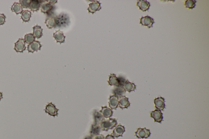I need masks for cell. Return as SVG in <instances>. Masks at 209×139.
Here are the masks:
<instances>
[{
	"label": "cell",
	"mask_w": 209,
	"mask_h": 139,
	"mask_svg": "<svg viewBox=\"0 0 209 139\" xmlns=\"http://www.w3.org/2000/svg\"><path fill=\"white\" fill-rule=\"evenodd\" d=\"M56 27L63 28L68 25L69 23V17L68 15L62 14L54 17Z\"/></svg>",
	"instance_id": "cell-1"
},
{
	"label": "cell",
	"mask_w": 209,
	"mask_h": 139,
	"mask_svg": "<svg viewBox=\"0 0 209 139\" xmlns=\"http://www.w3.org/2000/svg\"><path fill=\"white\" fill-rule=\"evenodd\" d=\"M117 122L116 119L109 118L108 120H103L100 124L102 130L104 131H108L112 129L116 126Z\"/></svg>",
	"instance_id": "cell-2"
},
{
	"label": "cell",
	"mask_w": 209,
	"mask_h": 139,
	"mask_svg": "<svg viewBox=\"0 0 209 139\" xmlns=\"http://www.w3.org/2000/svg\"><path fill=\"white\" fill-rule=\"evenodd\" d=\"M41 12L47 14L48 17L52 16L53 5L49 3L48 1H41Z\"/></svg>",
	"instance_id": "cell-3"
},
{
	"label": "cell",
	"mask_w": 209,
	"mask_h": 139,
	"mask_svg": "<svg viewBox=\"0 0 209 139\" xmlns=\"http://www.w3.org/2000/svg\"><path fill=\"white\" fill-rule=\"evenodd\" d=\"M151 135L150 130L147 129L146 128H138L135 132V136L138 138H148Z\"/></svg>",
	"instance_id": "cell-4"
},
{
	"label": "cell",
	"mask_w": 209,
	"mask_h": 139,
	"mask_svg": "<svg viewBox=\"0 0 209 139\" xmlns=\"http://www.w3.org/2000/svg\"><path fill=\"white\" fill-rule=\"evenodd\" d=\"M155 23L153 18L149 16L142 17L140 19V24L142 26H145L148 28H152L153 25Z\"/></svg>",
	"instance_id": "cell-5"
},
{
	"label": "cell",
	"mask_w": 209,
	"mask_h": 139,
	"mask_svg": "<svg viewBox=\"0 0 209 139\" xmlns=\"http://www.w3.org/2000/svg\"><path fill=\"white\" fill-rule=\"evenodd\" d=\"M58 109L56 107L55 105L52 103V102L49 103L46 106L45 111L49 115L55 117L58 115Z\"/></svg>",
	"instance_id": "cell-6"
},
{
	"label": "cell",
	"mask_w": 209,
	"mask_h": 139,
	"mask_svg": "<svg viewBox=\"0 0 209 139\" xmlns=\"http://www.w3.org/2000/svg\"><path fill=\"white\" fill-rule=\"evenodd\" d=\"M14 50L17 52L22 53L26 49V43L23 38H19L15 43Z\"/></svg>",
	"instance_id": "cell-7"
},
{
	"label": "cell",
	"mask_w": 209,
	"mask_h": 139,
	"mask_svg": "<svg viewBox=\"0 0 209 139\" xmlns=\"http://www.w3.org/2000/svg\"><path fill=\"white\" fill-rule=\"evenodd\" d=\"M42 45L40 42L38 41H35L30 44H29L27 46V51L28 52L34 53L40 50Z\"/></svg>",
	"instance_id": "cell-8"
},
{
	"label": "cell",
	"mask_w": 209,
	"mask_h": 139,
	"mask_svg": "<svg viewBox=\"0 0 209 139\" xmlns=\"http://www.w3.org/2000/svg\"><path fill=\"white\" fill-rule=\"evenodd\" d=\"M154 102L157 110L163 111L165 108V99L164 98L161 97L156 98L154 100Z\"/></svg>",
	"instance_id": "cell-9"
},
{
	"label": "cell",
	"mask_w": 209,
	"mask_h": 139,
	"mask_svg": "<svg viewBox=\"0 0 209 139\" xmlns=\"http://www.w3.org/2000/svg\"><path fill=\"white\" fill-rule=\"evenodd\" d=\"M101 4L99 1H93L89 5V7L88 9V12L89 13L94 14L97 11L100 10L101 8Z\"/></svg>",
	"instance_id": "cell-10"
},
{
	"label": "cell",
	"mask_w": 209,
	"mask_h": 139,
	"mask_svg": "<svg viewBox=\"0 0 209 139\" xmlns=\"http://www.w3.org/2000/svg\"><path fill=\"white\" fill-rule=\"evenodd\" d=\"M125 128L121 125H119L116 126L113 130L112 135L114 137H122L123 133L125 132Z\"/></svg>",
	"instance_id": "cell-11"
},
{
	"label": "cell",
	"mask_w": 209,
	"mask_h": 139,
	"mask_svg": "<svg viewBox=\"0 0 209 139\" xmlns=\"http://www.w3.org/2000/svg\"><path fill=\"white\" fill-rule=\"evenodd\" d=\"M163 114L161 111L156 110L152 111L150 114V116L154 119L155 122L161 123L163 120Z\"/></svg>",
	"instance_id": "cell-12"
},
{
	"label": "cell",
	"mask_w": 209,
	"mask_h": 139,
	"mask_svg": "<svg viewBox=\"0 0 209 139\" xmlns=\"http://www.w3.org/2000/svg\"><path fill=\"white\" fill-rule=\"evenodd\" d=\"M136 6L139 7V9L143 12H145L148 10L150 6V2L145 0H139L137 2Z\"/></svg>",
	"instance_id": "cell-13"
},
{
	"label": "cell",
	"mask_w": 209,
	"mask_h": 139,
	"mask_svg": "<svg viewBox=\"0 0 209 139\" xmlns=\"http://www.w3.org/2000/svg\"><path fill=\"white\" fill-rule=\"evenodd\" d=\"M130 104L128 98L125 96H122L119 98V106L121 109H127L130 106Z\"/></svg>",
	"instance_id": "cell-14"
},
{
	"label": "cell",
	"mask_w": 209,
	"mask_h": 139,
	"mask_svg": "<svg viewBox=\"0 0 209 139\" xmlns=\"http://www.w3.org/2000/svg\"><path fill=\"white\" fill-rule=\"evenodd\" d=\"M119 98L115 95H110L109 98V105L111 110H116L119 106Z\"/></svg>",
	"instance_id": "cell-15"
},
{
	"label": "cell",
	"mask_w": 209,
	"mask_h": 139,
	"mask_svg": "<svg viewBox=\"0 0 209 139\" xmlns=\"http://www.w3.org/2000/svg\"><path fill=\"white\" fill-rule=\"evenodd\" d=\"M94 124L100 125L101 123L104 120V118L100 111L94 110L93 113Z\"/></svg>",
	"instance_id": "cell-16"
},
{
	"label": "cell",
	"mask_w": 209,
	"mask_h": 139,
	"mask_svg": "<svg viewBox=\"0 0 209 139\" xmlns=\"http://www.w3.org/2000/svg\"><path fill=\"white\" fill-rule=\"evenodd\" d=\"M53 37L56 40L57 43H59L60 44L64 43L65 41V36L64 35L63 32L58 30L56 31L53 34Z\"/></svg>",
	"instance_id": "cell-17"
},
{
	"label": "cell",
	"mask_w": 209,
	"mask_h": 139,
	"mask_svg": "<svg viewBox=\"0 0 209 139\" xmlns=\"http://www.w3.org/2000/svg\"><path fill=\"white\" fill-rule=\"evenodd\" d=\"M101 127L100 125L97 124H93L92 125L90 131V136L94 137V136L99 135L101 131Z\"/></svg>",
	"instance_id": "cell-18"
},
{
	"label": "cell",
	"mask_w": 209,
	"mask_h": 139,
	"mask_svg": "<svg viewBox=\"0 0 209 139\" xmlns=\"http://www.w3.org/2000/svg\"><path fill=\"white\" fill-rule=\"evenodd\" d=\"M41 1L40 0H31L29 8L33 12H37L41 7Z\"/></svg>",
	"instance_id": "cell-19"
},
{
	"label": "cell",
	"mask_w": 209,
	"mask_h": 139,
	"mask_svg": "<svg viewBox=\"0 0 209 139\" xmlns=\"http://www.w3.org/2000/svg\"><path fill=\"white\" fill-rule=\"evenodd\" d=\"M101 110L100 111L102 114L104 118H109L112 116L113 112L112 110L110 108H109L107 106H102L101 107Z\"/></svg>",
	"instance_id": "cell-20"
},
{
	"label": "cell",
	"mask_w": 209,
	"mask_h": 139,
	"mask_svg": "<svg viewBox=\"0 0 209 139\" xmlns=\"http://www.w3.org/2000/svg\"><path fill=\"white\" fill-rule=\"evenodd\" d=\"M45 24L48 29L56 28V25L54 16L48 17L45 21Z\"/></svg>",
	"instance_id": "cell-21"
},
{
	"label": "cell",
	"mask_w": 209,
	"mask_h": 139,
	"mask_svg": "<svg viewBox=\"0 0 209 139\" xmlns=\"http://www.w3.org/2000/svg\"><path fill=\"white\" fill-rule=\"evenodd\" d=\"M125 92L126 91L124 90L123 87H116L112 90V93L114 95L119 98L124 96Z\"/></svg>",
	"instance_id": "cell-22"
},
{
	"label": "cell",
	"mask_w": 209,
	"mask_h": 139,
	"mask_svg": "<svg viewBox=\"0 0 209 139\" xmlns=\"http://www.w3.org/2000/svg\"><path fill=\"white\" fill-rule=\"evenodd\" d=\"M33 34L35 38H40L43 36V29L38 25L34 26L33 28Z\"/></svg>",
	"instance_id": "cell-23"
},
{
	"label": "cell",
	"mask_w": 209,
	"mask_h": 139,
	"mask_svg": "<svg viewBox=\"0 0 209 139\" xmlns=\"http://www.w3.org/2000/svg\"><path fill=\"white\" fill-rule=\"evenodd\" d=\"M123 87L125 91L130 92L135 90L136 86L133 83L130 82L128 80H126L125 83L123 85Z\"/></svg>",
	"instance_id": "cell-24"
},
{
	"label": "cell",
	"mask_w": 209,
	"mask_h": 139,
	"mask_svg": "<svg viewBox=\"0 0 209 139\" xmlns=\"http://www.w3.org/2000/svg\"><path fill=\"white\" fill-rule=\"evenodd\" d=\"M108 84L111 86H114L115 87H119V80L116 75L114 74H111L109 76Z\"/></svg>",
	"instance_id": "cell-25"
},
{
	"label": "cell",
	"mask_w": 209,
	"mask_h": 139,
	"mask_svg": "<svg viewBox=\"0 0 209 139\" xmlns=\"http://www.w3.org/2000/svg\"><path fill=\"white\" fill-rule=\"evenodd\" d=\"M11 10L17 14H22L23 12V8L18 2H14L11 7Z\"/></svg>",
	"instance_id": "cell-26"
},
{
	"label": "cell",
	"mask_w": 209,
	"mask_h": 139,
	"mask_svg": "<svg viewBox=\"0 0 209 139\" xmlns=\"http://www.w3.org/2000/svg\"><path fill=\"white\" fill-rule=\"evenodd\" d=\"M32 15L31 12L28 10L23 11L22 13L21 18L24 22L29 21Z\"/></svg>",
	"instance_id": "cell-27"
},
{
	"label": "cell",
	"mask_w": 209,
	"mask_h": 139,
	"mask_svg": "<svg viewBox=\"0 0 209 139\" xmlns=\"http://www.w3.org/2000/svg\"><path fill=\"white\" fill-rule=\"evenodd\" d=\"M196 1L195 0H187L185 1V6L186 8L193 9L196 6Z\"/></svg>",
	"instance_id": "cell-28"
},
{
	"label": "cell",
	"mask_w": 209,
	"mask_h": 139,
	"mask_svg": "<svg viewBox=\"0 0 209 139\" xmlns=\"http://www.w3.org/2000/svg\"><path fill=\"white\" fill-rule=\"evenodd\" d=\"M35 38L32 33H28L25 36L24 39L26 43L30 44L35 41Z\"/></svg>",
	"instance_id": "cell-29"
},
{
	"label": "cell",
	"mask_w": 209,
	"mask_h": 139,
	"mask_svg": "<svg viewBox=\"0 0 209 139\" xmlns=\"http://www.w3.org/2000/svg\"><path fill=\"white\" fill-rule=\"evenodd\" d=\"M19 3L23 8H29L31 0H20Z\"/></svg>",
	"instance_id": "cell-30"
},
{
	"label": "cell",
	"mask_w": 209,
	"mask_h": 139,
	"mask_svg": "<svg viewBox=\"0 0 209 139\" xmlns=\"http://www.w3.org/2000/svg\"><path fill=\"white\" fill-rule=\"evenodd\" d=\"M6 17L3 14L0 13V25H2L6 22Z\"/></svg>",
	"instance_id": "cell-31"
},
{
	"label": "cell",
	"mask_w": 209,
	"mask_h": 139,
	"mask_svg": "<svg viewBox=\"0 0 209 139\" xmlns=\"http://www.w3.org/2000/svg\"><path fill=\"white\" fill-rule=\"evenodd\" d=\"M118 79L119 80V87H123L126 80L123 77H119L118 78Z\"/></svg>",
	"instance_id": "cell-32"
},
{
	"label": "cell",
	"mask_w": 209,
	"mask_h": 139,
	"mask_svg": "<svg viewBox=\"0 0 209 139\" xmlns=\"http://www.w3.org/2000/svg\"><path fill=\"white\" fill-rule=\"evenodd\" d=\"M93 139H104V137L103 135L99 134L93 137Z\"/></svg>",
	"instance_id": "cell-33"
},
{
	"label": "cell",
	"mask_w": 209,
	"mask_h": 139,
	"mask_svg": "<svg viewBox=\"0 0 209 139\" xmlns=\"http://www.w3.org/2000/svg\"><path fill=\"white\" fill-rule=\"evenodd\" d=\"M104 139H115L114 137L112 135H108L104 137Z\"/></svg>",
	"instance_id": "cell-34"
},
{
	"label": "cell",
	"mask_w": 209,
	"mask_h": 139,
	"mask_svg": "<svg viewBox=\"0 0 209 139\" xmlns=\"http://www.w3.org/2000/svg\"><path fill=\"white\" fill-rule=\"evenodd\" d=\"M49 1V3L51 4L52 5H54V4L57 3V1Z\"/></svg>",
	"instance_id": "cell-35"
},
{
	"label": "cell",
	"mask_w": 209,
	"mask_h": 139,
	"mask_svg": "<svg viewBox=\"0 0 209 139\" xmlns=\"http://www.w3.org/2000/svg\"><path fill=\"white\" fill-rule=\"evenodd\" d=\"M84 139H93V137L91 136H87L85 137Z\"/></svg>",
	"instance_id": "cell-36"
},
{
	"label": "cell",
	"mask_w": 209,
	"mask_h": 139,
	"mask_svg": "<svg viewBox=\"0 0 209 139\" xmlns=\"http://www.w3.org/2000/svg\"><path fill=\"white\" fill-rule=\"evenodd\" d=\"M2 92H0V101H1V99H2Z\"/></svg>",
	"instance_id": "cell-37"
}]
</instances>
